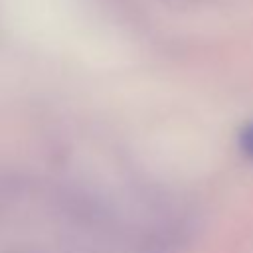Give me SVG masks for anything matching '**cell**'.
Masks as SVG:
<instances>
[{"mask_svg": "<svg viewBox=\"0 0 253 253\" xmlns=\"http://www.w3.org/2000/svg\"><path fill=\"white\" fill-rule=\"evenodd\" d=\"M239 148L247 158H253V123L243 126V130L239 134Z\"/></svg>", "mask_w": 253, "mask_h": 253, "instance_id": "1", "label": "cell"}]
</instances>
